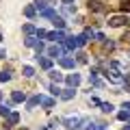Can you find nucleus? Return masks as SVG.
Returning <instances> with one entry per match:
<instances>
[{"label":"nucleus","instance_id":"4be33fe9","mask_svg":"<svg viewBox=\"0 0 130 130\" xmlns=\"http://www.w3.org/2000/svg\"><path fill=\"white\" fill-rule=\"evenodd\" d=\"M9 111H11V104H0V115L2 117L9 115Z\"/></svg>","mask_w":130,"mask_h":130},{"label":"nucleus","instance_id":"aec40b11","mask_svg":"<svg viewBox=\"0 0 130 130\" xmlns=\"http://www.w3.org/2000/svg\"><path fill=\"white\" fill-rule=\"evenodd\" d=\"M20 121V115L18 113H9V126H15Z\"/></svg>","mask_w":130,"mask_h":130},{"label":"nucleus","instance_id":"a878e982","mask_svg":"<svg viewBox=\"0 0 130 130\" xmlns=\"http://www.w3.org/2000/svg\"><path fill=\"white\" fill-rule=\"evenodd\" d=\"M22 74L30 78V76H35V70H32V67H28V65H26V67H24V70H22Z\"/></svg>","mask_w":130,"mask_h":130},{"label":"nucleus","instance_id":"ddd939ff","mask_svg":"<svg viewBox=\"0 0 130 130\" xmlns=\"http://www.w3.org/2000/svg\"><path fill=\"white\" fill-rule=\"evenodd\" d=\"M39 104H43L46 108H52L54 106V100L52 98H46V95H39Z\"/></svg>","mask_w":130,"mask_h":130},{"label":"nucleus","instance_id":"f03ea898","mask_svg":"<svg viewBox=\"0 0 130 130\" xmlns=\"http://www.w3.org/2000/svg\"><path fill=\"white\" fill-rule=\"evenodd\" d=\"M48 54H50L52 59H61V56L65 54V46H61V43H56V46H50V48H48Z\"/></svg>","mask_w":130,"mask_h":130},{"label":"nucleus","instance_id":"bb28decb","mask_svg":"<svg viewBox=\"0 0 130 130\" xmlns=\"http://www.w3.org/2000/svg\"><path fill=\"white\" fill-rule=\"evenodd\" d=\"M50 76H52V80H56V83H61V80H63V74H59V72H54V70L50 72Z\"/></svg>","mask_w":130,"mask_h":130},{"label":"nucleus","instance_id":"6e6552de","mask_svg":"<svg viewBox=\"0 0 130 130\" xmlns=\"http://www.w3.org/2000/svg\"><path fill=\"white\" fill-rule=\"evenodd\" d=\"M65 80H67V85H70V87H74V89H76V87L80 85V74H70Z\"/></svg>","mask_w":130,"mask_h":130},{"label":"nucleus","instance_id":"7c9ffc66","mask_svg":"<svg viewBox=\"0 0 130 130\" xmlns=\"http://www.w3.org/2000/svg\"><path fill=\"white\" fill-rule=\"evenodd\" d=\"M50 93L52 95H61V89L56 87V85H50Z\"/></svg>","mask_w":130,"mask_h":130},{"label":"nucleus","instance_id":"6ab92c4d","mask_svg":"<svg viewBox=\"0 0 130 130\" xmlns=\"http://www.w3.org/2000/svg\"><path fill=\"white\" fill-rule=\"evenodd\" d=\"M24 43H26L28 48H35V46H37V37H30V35H28V37L24 39Z\"/></svg>","mask_w":130,"mask_h":130},{"label":"nucleus","instance_id":"4c0bfd02","mask_svg":"<svg viewBox=\"0 0 130 130\" xmlns=\"http://www.w3.org/2000/svg\"><path fill=\"white\" fill-rule=\"evenodd\" d=\"M124 108H126V111L130 113V102H128V104H124Z\"/></svg>","mask_w":130,"mask_h":130},{"label":"nucleus","instance_id":"9b49d317","mask_svg":"<svg viewBox=\"0 0 130 130\" xmlns=\"http://www.w3.org/2000/svg\"><path fill=\"white\" fill-rule=\"evenodd\" d=\"M89 83H91L93 87H102V80L98 78V72H91V74H89Z\"/></svg>","mask_w":130,"mask_h":130},{"label":"nucleus","instance_id":"b1692460","mask_svg":"<svg viewBox=\"0 0 130 130\" xmlns=\"http://www.w3.org/2000/svg\"><path fill=\"white\" fill-rule=\"evenodd\" d=\"M22 30L26 32V35H32V32H35V26H32V24H24V26H22Z\"/></svg>","mask_w":130,"mask_h":130},{"label":"nucleus","instance_id":"423d86ee","mask_svg":"<svg viewBox=\"0 0 130 130\" xmlns=\"http://www.w3.org/2000/svg\"><path fill=\"white\" fill-rule=\"evenodd\" d=\"M48 39H52L56 43H63L65 41V32L63 30H52V32H48Z\"/></svg>","mask_w":130,"mask_h":130},{"label":"nucleus","instance_id":"a19ab883","mask_svg":"<svg viewBox=\"0 0 130 130\" xmlns=\"http://www.w3.org/2000/svg\"><path fill=\"white\" fill-rule=\"evenodd\" d=\"M0 102H2V93H0Z\"/></svg>","mask_w":130,"mask_h":130},{"label":"nucleus","instance_id":"c756f323","mask_svg":"<svg viewBox=\"0 0 130 130\" xmlns=\"http://www.w3.org/2000/svg\"><path fill=\"white\" fill-rule=\"evenodd\" d=\"M76 41H78V48H80V46H85V43H87L89 39L85 37V32H83V35H80V37H76Z\"/></svg>","mask_w":130,"mask_h":130},{"label":"nucleus","instance_id":"7ed1b4c3","mask_svg":"<svg viewBox=\"0 0 130 130\" xmlns=\"http://www.w3.org/2000/svg\"><path fill=\"white\" fill-rule=\"evenodd\" d=\"M104 76H106V78L111 80V83H117V85H119V83H124V80H126V76H119V72H117L115 67H113V70H108V72H106Z\"/></svg>","mask_w":130,"mask_h":130},{"label":"nucleus","instance_id":"20e7f679","mask_svg":"<svg viewBox=\"0 0 130 130\" xmlns=\"http://www.w3.org/2000/svg\"><path fill=\"white\" fill-rule=\"evenodd\" d=\"M124 24H128L126 15H113V18H108V26H124Z\"/></svg>","mask_w":130,"mask_h":130},{"label":"nucleus","instance_id":"58836bf2","mask_svg":"<svg viewBox=\"0 0 130 130\" xmlns=\"http://www.w3.org/2000/svg\"><path fill=\"white\" fill-rule=\"evenodd\" d=\"M63 2H65V5H72V2H74V0H63Z\"/></svg>","mask_w":130,"mask_h":130},{"label":"nucleus","instance_id":"0eeeda50","mask_svg":"<svg viewBox=\"0 0 130 130\" xmlns=\"http://www.w3.org/2000/svg\"><path fill=\"white\" fill-rule=\"evenodd\" d=\"M59 61H61V65H63L65 70H74V65H76V61L72 59V56H61Z\"/></svg>","mask_w":130,"mask_h":130},{"label":"nucleus","instance_id":"f8f14e48","mask_svg":"<svg viewBox=\"0 0 130 130\" xmlns=\"http://www.w3.org/2000/svg\"><path fill=\"white\" fill-rule=\"evenodd\" d=\"M11 100H13V102H24V100H26V93L24 91H13L11 93Z\"/></svg>","mask_w":130,"mask_h":130},{"label":"nucleus","instance_id":"2eb2a0df","mask_svg":"<svg viewBox=\"0 0 130 130\" xmlns=\"http://www.w3.org/2000/svg\"><path fill=\"white\" fill-rule=\"evenodd\" d=\"M52 24H54L59 30H63V28H65V20L61 18V15H54V18H52Z\"/></svg>","mask_w":130,"mask_h":130},{"label":"nucleus","instance_id":"1a4fd4ad","mask_svg":"<svg viewBox=\"0 0 130 130\" xmlns=\"http://www.w3.org/2000/svg\"><path fill=\"white\" fill-rule=\"evenodd\" d=\"M76 95V91H74V87H67V89H61V98L63 100H72V98Z\"/></svg>","mask_w":130,"mask_h":130},{"label":"nucleus","instance_id":"c9c22d12","mask_svg":"<svg viewBox=\"0 0 130 130\" xmlns=\"http://www.w3.org/2000/svg\"><path fill=\"white\" fill-rule=\"evenodd\" d=\"M117 117H119V119H124V121H126V119H128V111H121V113H119V115H117Z\"/></svg>","mask_w":130,"mask_h":130},{"label":"nucleus","instance_id":"f704fd0d","mask_svg":"<svg viewBox=\"0 0 130 130\" xmlns=\"http://www.w3.org/2000/svg\"><path fill=\"white\" fill-rule=\"evenodd\" d=\"M35 50H37V54H41V52H43V43H41V41H37V46H35Z\"/></svg>","mask_w":130,"mask_h":130},{"label":"nucleus","instance_id":"a211bd4d","mask_svg":"<svg viewBox=\"0 0 130 130\" xmlns=\"http://www.w3.org/2000/svg\"><path fill=\"white\" fill-rule=\"evenodd\" d=\"M63 13L65 15H74L76 13V5L72 7V5H63Z\"/></svg>","mask_w":130,"mask_h":130},{"label":"nucleus","instance_id":"5701e85b","mask_svg":"<svg viewBox=\"0 0 130 130\" xmlns=\"http://www.w3.org/2000/svg\"><path fill=\"white\" fill-rule=\"evenodd\" d=\"M87 54H85V52H78V54H76V63H87Z\"/></svg>","mask_w":130,"mask_h":130},{"label":"nucleus","instance_id":"393cba45","mask_svg":"<svg viewBox=\"0 0 130 130\" xmlns=\"http://www.w3.org/2000/svg\"><path fill=\"white\" fill-rule=\"evenodd\" d=\"M0 80H2V83L11 80V72H9V70H7V72H0Z\"/></svg>","mask_w":130,"mask_h":130},{"label":"nucleus","instance_id":"9d476101","mask_svg":"<svg viewBox=\"0 0 130 130\" xmlns=\"http://www.w3.org/2000/svg\"><path fill=\"white\" fill-rule=\"evenodd\" d=\"M76 48H78V41H76V37L65 39V50H76Z\"/></svg>","mask_w":130,"mask_h":130},{"label":"nucleus","instance_id":"f3484780","mask_svg":"<svg viewBox=\"0 0 130 130\" xmlns=\"http://www.w3.org/2000/svg\"><path fill=\"white\" fill-rule=\"evenodd\" d=\"M41 15H43V18H50V20H52L56 13H54V9H52V7H46V9L41 11Z\"/></svg>","mask_w":130,"mask_h":130},{"label":"nucleus","instance_id":"412c9836","mask_svg":"<svg viewBox=\"0 0 130 130\" xmlns=\"http://www.w3.org/2000/svg\"><path fill=\"white\" fill-rule=\"evenodd\" d=\"M24 13H26V18H32V15L37 13V9H35V7H32V5H28L26 9H24Z\"/></svg>","mask_w":130,"mask_h":130},{"label":"nucleus","instance_id":"2f4dec72","mask_svg":"<svg viewBox=\"0 0 130 130\" xmlns=\"http://www.w3.org/2000/svg\"><path fill=\"white\" fill-rule=\"evenodd\" d=\"M119 9L124 11V13H130V2H121V5H119Z\"/></svg>","mask_w":130,"mask_h":130},{"label":"nucleus","instance_id":"e433bc0d","mask_svg":"<svg viewBox=\"0 0 130 130\" xmlns=\"http://www.w3.org/2000/svg\"><path fill=\"white\" fill-rule=\"evenodd\" d=\"M5 56H7V54H5V50H2V48H0V59H5Z\"/></svg>","mask_w":130,"mask_h":130},{"label":"nucleus","instance_id":"dca6fc26","mask_svg":"<svg viewBox=\"0 0 130 130\" xmlns=\"http://www.w3.org/2000/svg\"><path fill=\"white\" fill-rule=\"evenodd\" d=\"M37 104H39V95H32L30 100H28V102H26V108H35V106H37Z\"/></svg>","mask_w":130,"mask_h":130},{"label":"nucleus","instance_id":"473e14b6","mask_svg":"<svg viewBox=\"0 0 130 130\" xmlns=\"http://www.w3.org/2000/svg\"><path fill=\"white\" fill-rule=\"evenodd\" d=\"M87 130H104V126H102V124H89Z\"/></svg>","mask_w":130,"mask_h":130},{"label":"nucleus","instance_id":"79ce46f5","mask_svg":"<svg viewBox=\"0 0 130 130\" xmlns=\"http://www.w3.org/2000/svg\"><path fill=\"white\" fill-rule=\"evenodd\" d=\"M0 39H2V32H0Z\"/></svg>","mask_w":130,"mask_h":130},{"label":"nucleus","instance_id":"39448f33","mask_svg":"<svg viewBox=\"0 0 130 130\" xmlns=\"http://www.w3.org/2000/svg\"><path fill=\"white\" fill-rule=\"evenodd\" d=\"M65 128H70V130H78V124H80V117H65L63 119Z\"/></svg>","mask_w":130,"mask_h":130},{"label":"nucleus","instance_id":"cd10ccee","mask_svg":"<svg viewBox=\"0 0 130 130\" xmlns=\"http://www.w3.org/2000/svg\"><path fill=\"white\" fill-rule=\"evenodd\" d=\"M100 106H102V111H104V113H113V104H108V102H102Z\"/></svg>","mask_w":130,"mask_h":130},{"label":"nucleus","instance_id":"72a5a7b5","mask_svg":"<svg viewBox=\"0 0 130 130\" xmlns=\"http://www.w3.org/2000/svg\"><path fill=\"white\" fill-rule=\"evenodd\" d=\"M37 32V39H43V37H48V30H41V28H39V30H35Z\"/></svg>","mask_w":130,"mask_h":130},{"label":"nucleus","instance_id":"ea45409f","mask_svg":"<svg viewBox=\"0 0 130 130\" xmlns=\"http://www.w3.org/2000/svg\"><path fill=\"white\" fill-rule=\"evenodd\" d=\"M124 130H130V124H128V126H126V128H124Z\"/></svg>","mask_w":130,"mask_h":130},{"label":"nucleus","instance_id":"37998d69","mask_svg":"<svg viewBox=\"0 0 130 130\" xmlns=\"http://www.w3.org/2000/svg\"><path fill=\"white\" fill-rule=\"evenodd\" d=\"M50 2H56V0H50Z\"/></svg>","mask_w":130,"mask_h":130},{"label":"nucleus","instance_id":"c85d7f7f","mask_svg":"<svg viewBox=\"0 0 130 130\" xmlns=\"http://www.w3.org/2000/svg\"><path fill=\"white\" fill-rule=\"evenodd\" d=\"M35 9L43 11V9H46V0H35Z\"/></svg>","mask_w":130,"mask_h":130},{"label":"nucleus","instance_id":"4468645a","mask_svg":"<svg viewBox=\"0 0 130 130\" xmlns=\"http://www.w3.org/2000/svg\"><path fill=\"white\" fill-rule=\"evenodd\" d=\"M37 61H39V65H41L43 70H50V67H52V61L46 59V56H39V54H37Z\"/></svg>","mask_w":130,"mask_h":130},{"label":"nucleus","instance_id":"f257e3e1","mask_svg":"<svg viewBox=\"0 0 130 130\" xmlns=\"http://www.w3.org/2000/svg\"><path fill=\"white\" fill-rule=\"evenodd\" d=\"M87 7H89V11H93V13H102V11H106V7L102 5V0H87Z\"/></svg>","mask_w":130,"mask_h":130}]
</instances>
